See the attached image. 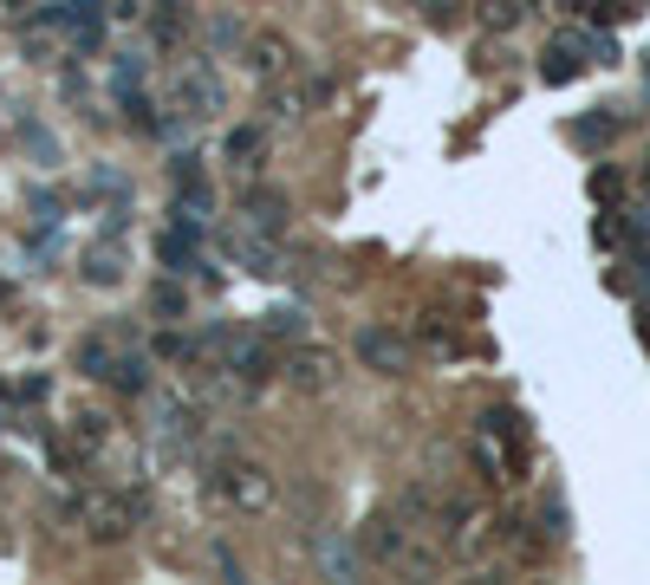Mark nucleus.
I'll list each match as a JSON object with an SVG mask.
<instances>
[{
	"instance_id": "f257e3e1",
	"label": "nucleus",
	"mask_w": 650,
	"mask_h": 585,
	"mask_svg": "<svg viewBox=\"0 0 650 585\" xmlns=\"http://www.w3.org/2000/svg\"><path fill=\"white\" fill-rule=\"evenodd\" d=\"M475 462L495 475V482H521V469H527V430H521V417H482L475 423Z\"/></svg>"
},
{
	"instance_id": "f03ea898",
	"label": "nucleus",
	"mask_w": 650,
	"mask_h": 585,
	"mask_svg": "<svg viewBox=\"0 0 650 585\" xmlns=\"http://www.w3.org/2000/svg\"><path fill=\"white\" fill-rule=\"evenodd\" d=\"M358 358H365L371 371H384V378L410 371V345H404L397 332H384V326H365V332H358Z\"/></svg>"
},
{
	"instance_id": "7ed1b4c3",
	"label": "nucleus",
	"mask_w": 650,
	"mask_h": 585,
	"mask_svg": "<svg viewBox=\"0 0 650 585\" xmlns=\"http://www.w3.org/2000/svg\"><path fill=\"white\" fill-rule=\"evenodd\" d=\"M78 514H85L91 541H124L130 534V501H117V495H78Z\"/></svg>"
},
{
	"instance_id": "20e7f679",
	"label": "nucleus",
	"mask_w": 650,
	"mask_h": 585,
	"mask_svg": "<svg viewBox=\"0 0 650 585\" xmlns=\"http://www.w3.org/2000/svg\"><path fill=\"white\" fill-rule=\"evenodd\" d=\"M234 508H247V514H260V508H273V475L260 469V462H241V469H228V488H221Z\"/></svg>"
},
{
	"instance_id": "39448f33",
	"label": "nucleus",
	"mask_w": 650,
	"mask_h": 585,
	"mask_svg": "<svg viewBox=\"0 0 650 585\" xmlns=\"http://www.w3.org/2000/svg\"><path fill=\"white\" fill-rule=\"evenodd\" d=\"M176 104H182L189 117H215V111H221V85H215V72H208V65H189V72L176 78Z\"/></svg>"
},
{
	"instance_id": "423d86ee",
	"label": "nucleus",
	"mask_w": 650,
	"mask_h": 585,
	"mask_svg": "<svg viewBox=\"0 0 650 585\" xmlns=\"http://www.w3.org/2000/svg\"><path fill=\"white\" fill-rule=\"evenodd\" d=\"M332 371H339V365H332L326 352H293V358H286V378H293L299 391H326Z\"/></svg>"
},
{
	"instance_id": "0eeeda50",
	"label": "nucleus",
	"mask_w": 650,
	"mask_h": 585,
	"mask_svg": "<svg viewBox=\"0 0 650 585\" xmlns=\"http://www.w3.org/2000/svg\"><path fill=\"white\" fill-rule=\"evenodd\" d=\"M365 560H404V521H397V514H378V521H371Z\"/></svg>"
},
{
	"instance_id": "6e6552de",
	"label": "nucleus",
	"mask_w": 650,
	"mask_h": 585,
	"mask_svg": "<svg viewBox=\"0 0 650 585\" xmlns=\"http://www.w3.org/2000/svg\"><path fill=\"white\" fill-rule=\"evenodd\" d=\"M247 215H254V228H260V234H280V228L293 221L286 195H273V189H254V195H247Z\"/></svg>"
},
{
	"instance_id": "1a4fd4ad",
	"label": "nucleus",
	"mask_w": 650,
	"mask_h": 585,
	"mask_svg": "<svg viewBox=\"0 0 650 585\" xmlns=\"http://www.w3.org/2000/svg\"><path fill=\"white\" fill-rule=\"evenodd\" d=\"M221 247H228L234 260H247V274H280V254H273L267 241H254V234H221Z\"/></svg>"
},
{
	"instance_id": "9d476101",
	"label": "nucleus",
	"mask_w": 650,
	"mask_h": 585,
	"mask_svg": "<svg viewBox=\"0 0 650 585\" xmlns=\"http://www.w3.org/2000/svg\"><path fill=\"white\" fill-rule=\"evenodd\" d=\"M150 33L169 46V39H182L189 33V0H156V20H150Z\"/></svg>"
},
{
	"instance_id": "9b49d317",
	"label": "nucleus",
	"mask_w": 650,
	"mask_h": 585,
	"mask_svg": "<svg viewBox=\"0 0 650 585\" xmlns=\"http://www.w3.org/2000/svg\"><path fill=\"white\" fill-rule=\"evenodd\" d=\"M286 59H293V52H286L280 39H254V52H247V72H254V78H273Z\"/></svg>"
},
{
	"instance_id": "f8f14e48",
	"label": "nucleus",
	"mask_w": 650,
	"mask_h": 585,
	"mask_svg": "<svg viewBox=\"0 0 650 585\" xmlns=\"http://www.w3.org/2000/svg\"><path fill=\"white\" fill-rule=\"evenodd\" d=\"M85 280H91V287H117V280H124L117 254H111V247H91V254H85Z\"/></svg>"
},
{
	"instance_id": "ddd939ff",
	"label": "nucleus",
	"mask_w": 650,
	"mask_h": 585,
	"mask_svg": "<svg viewBox=\"0 0 650 585\" xmlns=\"http://www.w3.org/2000/svg\"><path fill=\"white\" fill-rule=\"evenodd\" d=\"M150 313H156V319H189V293H182L176 280H163V287L150 293Z\"/></svg>"
},
{
	"instance_id": "4468645a",
	"label": "nucleus",
	"mask_w": 650,
	"mask_h": 585,
	"mask_svg": "<svg viewBox=\"0 0 650 585\" xmlns=\"http://www.w3.org/2000/svg\"><path fill=\"white\" fill-rule=\"evenodd\" d=\"M78 365H85V378H111V371H117V352H111L104 339H85V345H78Z\"/></svg>"
},
{
	"instance_id": "2eb2a0df",
	"label": "nucleus",
	"mask_w": 650,
	"mask_h": 585,
	"mask_svg": "<svg viewBox=\"0 0 650 585\" xmlns=\"http://www.w3.org/2000/svg\"><path fill=\"white\" fill-rule=\"evenodd\" d=\"M72 436H78V449H85V456H98V449H104V436H111V423H104L98 410H85V417H72Z\"/></svg>"
},
{
	"instance_id": "dca6fc26",
	"label": "nucleus",
	"mask_w": 650,
	"mask_h": 585,
	"mask_svg": "<svg viewBox=\"0 0 650 585\" xmlns=\"http://www.w3.org/2000/svg\"><path fill=\"white\" fill-rule=\"evenodd\" d=\"M267 339H306V313L299 306H273L267 313Z\"/></svg>"
},
{
	"instance_id": "f3484780",
	"label": "nucleus",
	"mask_w": 650,
	"mask_h": 585,
	"mask_svg": "<svg viewBox=\"0 0 650 585\" xmlns=\"http://www.w3.org/2000/svg\"><path fill=\"white\" fill-rule=\"evenodd\" d=\"M228 163L260 169V130H234V137H228Z\"/></svg>"
},
{
	"instance_id": "a211bd4d",
	"label": "nucleus",
	"mask_w": 650,
	"mask_h": 585,
	"mask_svg": "<svg viewBox=\"0 0 650 585\" xmlns=\"http://www.w3.org/2000/svg\"><path fill=\"white\" fill-rule=\"evenodd\" d=\"M111 384H117V391H143V384H150V365H143L137 352H124L117 371H111Z\"/></svg>"
},
{
	"instance_id": "6ab92c4d",
	"label": "nucleus",
	"mask_w": 650,
	"mask_h": 585,
	"mask_svg": "<svg viewBox=\"0 0 650 585\" xmlns=\"http://www.w3.org/2000/svg\"><path fill=\"white\" fill-rule=\"evenodd\" d=\"M319 560H326V573H339V580H352V573H358V554H352L345 541H326V547H319Z\"/></svg>"
}]
</instances>
